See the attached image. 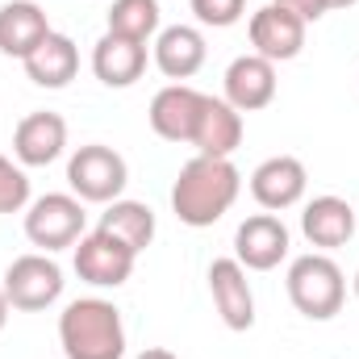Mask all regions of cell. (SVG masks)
<instances>
[{
	"mask_svg": "<svg viewBox=\"0 0 359 359\" xmlns=\"http://www.w3.org/2000/svg\"><path fill=\"white\" fill-rule=\"evenodd\" d=\"M238 192H243V176L230 159L196 155L180 168L176 184H172V213L184 226L205 230V226H217L234 209Z\"/></svg>",
	"mask_w": 359,
	"mask_h": 359,
	"instance_id": "6da1fadb",
	"label": "cell"
},
{
	"mask_svg": "<svg viewBox=\"0 0 359 359\" xmlns=\"http://www.w3.org/2000/svg\"><path fill=\"white\" fill-rule=\"evenodd\" d=\"M59 343L67 359H121L126 322L121 309L104 297H80L59 313Z\"/></svg>",
	"mask_w": 359,
	"mask_h": 359,
	"instance_id": "7a4b0ae2",
	"label": "cell"
},
{
	"mask_svg": "<svg viewBox=\"0 0 359 359\" xmlns=\"http://www.w3.org/2000/svg\"><path fill=\"white\" fill-rule=\"evenodd\" d=\"M288 301L301 318L309 322H330L334 313H343L347 301V276L343 268L326 255V251H309L301 259L288 264Z\"/></svg>",
	"mask_w": 359,
	"mask_h": 359,
	"instance_id": "3957f363",
	"label": "cell"
},
{
	"mask_svg": "<svg viewBox=\"0 0 359 359\" xmlns=\"http://www.w3.org/2000/svg\"><path fill=\"white\" fill-rule=\"evenodd\" d=\"M67 184L80 201H92V205H113L121 201L126 184H130V168L126 159L104 147V142H88L80 147L72 159H67Z\"/></svg>",
	"mask_w": 359,
	"mask_h": 359,
	"instance_id": "277c9868",
	"label": "cell"
},
{
	"mask_svg": "<svg viewBox=\"0 0 359 359\" xmlns=\"http://www.w3.org/2000/svg\"><path fill=\"white\" fill-rule=\"evenodd\" d=\"M25 238L42 247V255H55L63 247H76L84 238V201L72 192H46L25 209Z\"/></svg>",
	"mask_w": 359,
	"mask_h": 359,
	"instance_id": "5b68a950",
	"label": "cell"
},
{
	"mask_svg": "<svg viewBox=\"0 0 359 359\" xmlns=\"http://www.w3.org/2000/svg\"><path fill=\"white\" fill-rule=\"evenodd\" d=\"M63 268L50 259V255H17L8 268H4V297H8V305L13 309H21V313H42V309H50L59 297H63Z\"/></svg>",
	"mask_w": 359,
	"mask_h": 359,
	"instance_id": "8992f818",
	"label": "cell"
},
{
	"mask_svg": "<svg viewBox=\"0 0 359 359\" xmlns=\"http://www.w3.org/2000/svg\"><path fill=\"white\" fill-rule=\"evenodd\" d=\"M134 259L138 255L104 230H92L76 243V276L92 288H121L134 276Z\"/></svg>",
	"mask_w": 359,
	"mask_h": 359,
	"instance_id": "52a82bcc",
	"label": "cell"
},
{
	"mask_svg": "<svg viewBox=\"0 0 359 359\" xmlns=\"http://www.w3.org/2000/svg\"><path fill=\"white\" fill-rule=\"evenodd\" d=\"M305 188H309V172H305V163L297 155H271L251 172V196L268 213L292 209L305 196Z\"/></svg>",
	"mask_w": 359,
	"mask_h": 359,
	"instance_id": "ba28073f",
	"label": "cell"
},
{
	"mask_svg": "<svg viewBox=\"0 0 359 359\" xmlns=\"http://www.w3.org/2000/svg\"><path fill=\"white\" fill-rule=\"evenodd\" d=\"M305 29H309V25H305L301 17H292L288 8H280V4L255 8V13H251V25H247L255 55H264L268 63H288V59H297L301 46H305Z\"/></svg>",
	"mask_w": 359,
	"mask_h": 359,
	"instance_id": "9c48e42d",
	"label": "cell"
},
{
	"mask_svg": "<svg viewBox=\"0 0 359 359\" xmlns=\"http://www.w3.org/2000/svg\"><path fill=\"white\" fill-rule=\"evenodd\" d=\"M288 255V226L276 213H255L234 234V259L247 271H271Z\"/></svg>",
	"mask_w": 359,
	"mask_h": 359,
	"instance_id": "30bf717a",
	"label": "cell"
},
{
	"mask_svg": "<svg viewBox=\"0 0 359 359\" xmlns=\"http://www.w3.org/2000/svg\"><path fill=\"white\" fill-rule=\"evenodd\" d=\"M209 292H213V305L230 330L255 326V292H251L247 268L238 259H213L209 264Z\"/></svg>",
	"mask_w": 359,
	"mask_h": 359,
	"instance_id": "8fae6325",
	"label": "cell"
},
{
	"mask_svg": "<svg viewBox=\"0 0 359 359\" xmlns=\"http://www.w3.org/2000/svg\"><path fill=\"white\" fill-rule=\"evenodd\" d=\"M188 147H196V155H209V159H230L243 147V113L226 96L205 92V104H201V117H196Z\"/></svg>",
	"mask_w": 359,
	"mask_h": 359,
	"instance_id": "7c38bea8",
	"label": "cell"
},
{
	"mask_svg": "<svg viewBox=\"0 0 359 359\" xmlns=\"http://www.w3.org/2000/svg\"><path fill=\"white\" fill-rule=\"evenodd\" d=\"M67 151V121L50 109L29 113L13 130V155L21 168H46Z\"/></svg>",
	"mask_w": 359,
	"mask_h": 359,
	"instance_id": "4fadbf2b",
	"label": "cell"
},
{
	"mask_svg": "<svg viewBox=\"0 0 359 359\" xmlns=\"http://www.w3.org/2000/svg\"><path fill=\"white\" fill-rule=\"evenodd\" d=\"M359 230V213L343 201V196H313L301 213V234L309 238V247L318 251H339L351 243V234Z\"/></svg>",
	"mask_w": 359,
	"mask_h": 359,
	"instance_id": "5bb4252c",
	"label": "cell"
},
{
	"mask_svg": "<svg viewBox=\"0 0 359 359\" xmlns=\"http://www.w3.org/2000/svg\"><path fill=\"white\" fill-rule=\"evenodd\" d=\"M226 100L238 113H259L276 100V63L264 55H238L226 67Z\"/></svg>",
	"mask_w": 359,
	"mask_h": 359,
	"instance_id": "9a60e30c",
	"label": "cell"
},
{
	"mask_svg": "<svg viewBox=\"0 0 359 359\" xmlns=\"http://www.w3.org/2000/svg\"><path fill=\"white\" fill-rule=\"evenodd\" d=\"M201 104H205V92L188 88V84H168V88L155 92L151 100V130L168 142H192V130H196V117H201Z\"/></svg>",
	"mask_w": 359,
	"mask_h": 359,
	"instance_id": "2e32d148",
	"label": "cell"
},
{
	"mask_svg": "<svg viewBox=\"0 0 359 359\" xmlns=\"http://www.w3.org/2000/svg\"><path fill=\"white\" fill-rule=\"evenodd\" d=\"M147 72V42L121 38V34H104L92 46V76L104 88H130L138 84Z\"/></svg>",
	"mask_w": 359,
	"mask_h": 359,
	"instance_id": "e0dca14e",
	"label": "cell"
},
{
	"mask_svg": "<svg viewBox=\"0 0 359 359\" xmlns=\"http://www.w3.org/2000/svg\"><path fill=\"white\" fill-rule=\"evenodd\" d=\"M205 55H209L205 34L192 29V25H168V29H159V38H155V67H159L172 84L192 80V76L205 67Z\"/></svg>",
	"mask_w": 359,
	"mask_h": 359,
	"instance_id": "ac0fdd59",
	"label": "cell"
},
{
	"mask_svg": "<svg viewBox=\"0 0 359 359\" xmlns=\"http://www.w3.org/2000/svg\"><path fill=\"white\" fill-rule=\"evenodd\" d=\"M46 34H50V21L34 0H8L0 8V55L29 59Z\"/></svg>",
	"mask_w": 359,
	"mask_h": 359,
	"instance_id": "d6986e66",
	"label": "cell"
},
{
	"mask_svg": "<svg viewBox=\"0 0 359 359\" xmlns=\"http://www.w3.org/2000/svg\"><path fill=\"white\" fill-rule=\"evenodd\" d=\"M21 67H25V76L38 88H67L76 80V72H80V50H76V42L67 34H55L50 29L42 38V46L29 59H21Z\"/></svg>",
	"mask_w": 359,
	"mask_h": 359,
	"instance_id": "ffe728a7",
	"label": "cell"
},
{
	"mask_svg": "<svg viewBox=\"0 0 359 359\" xmlns=\"http://www.w3.org/2000/svg\"><path fill=\"white\" fill-rule=\"evenodd\" d=\"M96 230H104L109 238H117V243H126L134 255H142V251L155 243V209L142 205V201H126V196H121V201L104 205Z\"/></svg>",
	"mask_w": 359,
	"mask_h": 359,
	"instance_id": "44dd1931",
	"label": "cell"
},
{
	"mask_svg": "<svg viewBox=\"0 0 359 359\" xmlns=\"http://www.w3.org/2000/svg\"><path fill=\"white\" fill-rule=\"evenodd\" d=\"M109 34L147 42L151 34H159V0H113V8H109Z\"/></svg>",
	"mask_w": 359,
	"mask_h": 359,
	"instance_id": "7402d4cb",
	"label": "cell"
},
{
	"mask_svg": "<svg viewBox=\"0 0 359 359\" xmlns=\"http://www.w3.org/2000/svg\"><path fill=\"white\" fill-rule=\"evenodd\" d=\"M29 205V176L0 155V213H21Z\"/></svg>",
	"mask_w": 359,
	"mask_h": 359,
	"instance_id": "603a6c76",
	"label": "cell"
},
{
	"mask_svg": "<svg viewBox=\"0 0 359 359\" xmlns=\"http://www.w3.org/2000/svg\"><path fill=\"white\" fill-rule=\"evenodd\" d=\"M188 4H192L196 21L201 25H213V29H230L247 13V0H188Z\"/></svg>",
	"mask_w": 359,
	"mask_h": 359,
	"instance_id": "cb8c5ba5",
	"label": "cell"
},
{
	"mask_svg": "<svg viewBox=\"0 0 359 359\" xmlns=\"http://www.w3.org/2000/svg\"><path fill=\"white\" fill-rule=\"evenodd\" d=\"M271 4H280V8H288L292 17H301L305 25L309 21H322L330 8H326V0H271Z\"/></svg>",
	"mask_w": 359,
	"mask_h": 359,
	"instance_id": "d4e9b609",
	"label": "cell"
},
{
	"mask_svg": "<svg viewBox=\"0 0 359 359\" xmlns=\"http://www.w3.org/2000/svg\"><path fill=\"white\" fill-rule=\"evenodd\" d=\"M138 359H180V355L168 351V347H147V351H138Z\"/></svg>",
	"mask_w": 359,
	"mask_h": 359,
	"instance_id": "484cf974",
	"label": "cell"
},
{
	"mask_svg": "<svg viewBox=\"0 0 359 359\" xmlns=\"http://www.w3.org/2000/svg\"><path fill=\"white\" fill-rule=\"evenodd\" d=\"M8 309H13V305H8V297H4V288H0V330L8 326Z\"/></svg>",
	"mask_w": 359,
	"mask_h": 359,
	"instance_id": "4316f807",
	"label": "cell"
},
{
	"mask_svg": "<svg viewBox=\"0 0 359 359\" xmlns=\"http://www.w3.org/2000/svg\"><path fill=\"white\" fill-rule=\"evenodd\" d=\"M351 4H359V0H326V8H351Z\"/></svg>",
	"mask_w": 359,
	"mask_h": 359,
	"instance_id": "83f0119b",
	"label": "cell"
},
{
	"mask_svg": "<svg viewBox=\"0 0 359 359\" xmlns=\"http://www.w3.org/2000/svg\"><path fill=\"white\" fill-rule=\"evenodd\" d=\"M355 297H359V271H355Z\"/></svg>",
	"mask_w": 359,
	"mask_h": 359,
	"instance_id": "f1b7e54d",
	"label": "cell"
},
{
	"mask_svg": "<svg viewBox=\"0 0 359 359\" xmlns=\"http://www.w3.org/2000/svg\"><path fill=\"white\" fill-rule=\"evenodd\" d=\"M355 213H359V209H355Z\"/></svg>",
	"mask_w": 359,
	"mask_h": 359,
	"instance_id": "f546056e",
	"label": "cell"
}]
</instances>
